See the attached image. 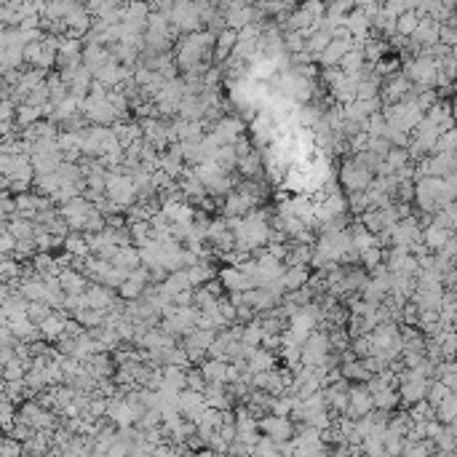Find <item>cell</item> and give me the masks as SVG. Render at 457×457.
I'll return each instance as SVG.
<instances>
[{
  "label": "cell",
  "mask_w": 457,
  "mask_h": 457,
  "mask_svg": "<svg viewBox=\"0 0 457 457\" xmlns=\"http://www.w3.org/2000/svg\"><path fill=\"white\" fill-rule=\"evenodd\" d=\"M219 284L225 291H230V294H246V291H252L254 287V281L241 270V267H225L222 273H219Z\"/></svg>",
  "instance_id": "52a82bcc"
},
{
  "label": "cell",
  "mask_w": 457,
  "mask_h": 457,
  "mask_svg": "<svg viewBox=\"0 0 457 457\" xmlns=\"http://www.w3.org/2000/svg\"><path fill=\"white\" fill-rule=\"evenodd\" d=\"M353 48H356V41H353V38H335L315 62H318L321 67H326V70H335V67H339V62L345 59V54L353 51Z\"/></svg>",
  "instance_id": "5b68a950"
},
{
  "label": "cell",
  "mask_w": 457,
  "mask_h": 457,
  "mask_svg": "<svg viewBox=\"0 0 457 457\" xmlns=\"http://www.w3.org/2000/svg\"><path fill=\"white\" fill-rule=\"evenodd\" d=\"M441 153H457V129H449L438 137V142L433 147V155H441Z\"/></svg>",
  "instance_id": "4316f807"
},
{
  "label": "cell",
  "mask_w": 457,
  "mask_h": 457,
  "mask_svg": "<svg viewBox=\"0 0 457 457\" xmlns=\"http://www.w3.org/2000/svg\"><path fill=\"white\" fill-rule=\"evenodd\" d=\"M452 120L457 123V99H455V104H452Z\"/></svg>",
  "instance_id": "e575fe53"
},
{
  "label": "cell",
  "mask_w": 457,
  "mask_h": 457,
  "mask_svg": "<svg viewBox=\"0 0 457 457\" xmlns=\"http://www.w3.org/2000/svg\"><path fill=\"white\" fill-rule=\"evenodd\" d=\"M238 46V32L236 30H225V32H219L216 35V46H214V59L216 65L219 62H225V59H233V51Z\"/></svg>",
  "instance_id": "9a60e30c"
},
{
  "label": "cell",
  "mask_w": 457,
  "mask_h": 457,
  "mask_svg": "<svg viewBox=\"0 0 457 457\" xmlns=\"http://www.w3.org/2000/svg\"><path fill=\"white\" fill-rule=\"evenodd\" d=\"M311 270L308 267H287V273H284V287L287 291H300V289H305L311 284Z\"/></svg>",
  "instance_id": "ffe728a7"
},
{
  "label": "cell",
  "mask_w": 457,
  "mask_h": 457,
  "mask_svg": "<svg viewBox=\"0 0 457 457\" xmlns=\"http://www.w3.org/2000/svg\"><path fill=\"white\" fill-rule=\"evenodd\" d=\"M185 273H188V278H190V287L192 289L206 287V284H212V278H214V270H212V265L206 263V260H201L198 265L188 267Z\"/></svg>",
  "instance_id": "44dd1931"
},
{
  "label": "cell",
  "mask_w": 457,
  "mask_h": 457,
  "mask_svg": "<svg viewBox=\"0 0 457 457\" xmlns=\"http://www.w3.org/2000/svg\"><path fill=\"white\" fill-rule=\"evenodd\" d=\"M455 233H449V230H444V227H438V225H428L425 230H423V243L428 246V249H436V252H441L447 243H449V238H452Z\"/></svg>",
  "instance_id": "d6986e66"
},
{
  "label": "cell",
  "mask_w": 457,
  "mask_h": 457,
  "mask_svg": "<svg viewBox=\"0 0 457 457\" xmlns=\"http://www.w3.org/2000/svg\"><path fill=\"white\" fill-rule=\"evenodd\" d=\"M67 321H70L67 313L56 311L51 318H46V321L41 324V337H43V339H56V342H59L62 337L67 335Z\"/></svg>",
  "instance_id": "4fadbf2b"
},
{
  "label": "cell",
  "mask_w": 457,
  "mask_h": 457,
  "mask_svg": "<svg viewBox=\"0 0 457 457\" xmlns=\"http://www.w3.org/2000/svg\"><path fill=\"white\" fill-rule=\"evenodd\" d=\"M212 134H214V140L222 147H227V144H236L243 137V120L236 118V115H225V118L214 120V129H212Z\"/></svg>",
  "instance_id": "277c9868"
},
{
  "label": "cell",
  "mask_w": 457,
  "mask_h": 457,
  "mask_svg": "<svg viewBox=\"0 0 457 457\" xmlns=\"http://www.w3.org/2000/svg\"><path fill=\"white\" fill-rule=\"evenodd\" d=\"M65 254H70V257H80V260L91 257V249H89L86 233H72V236H67V238H65Z\"/></svg>",
  "instance_id": "603a6c76"
},
{
  "label": "cell",
  "mask_w": 457,
  "mask_h": 457,
  "mask_svg": "<svg viewBox=\"0 0 457 457\" xmlns=\"http://www.w3.org/2000/svg\"><path fill=\"white\" fill-rule=\"evenodd\" d=\"M203 396H206V404L212 409L230 412V407H233V399H230V393H227V385H209V388L203 390Z\"/></svg>",
  "instance_id": "2e32d148"
},
{
  "label": "cell",
  "mask_w": 457,
  "mask_h": 457,
  "mask_svg": "<svg viewBox=\"0 0 457 457\" xmlns=\"http://www.w3.org/2000/svg\"><path fill=\"white\" fill-rule=\"evenodd\" d=\"M107 198L118 206L120 212L123 209H134L140 203V190L134 185V177L120 168V171H110V182H107Z\"/></svg>",
  "instance_id": "6da1fadb"
},
{
  "label": "cell",
  "mask_w": 457,
  "mask_h": 457,
  "mask_svg": "<svg viewBox=\"0 0 457 457\" xmlns=\"http://www.w3.org/2000/svg\"><path fill=\"white\" fill-rule=\"evenodd\" d=\"M179 118L188 120V123H195V120L206 118V104L201 96H185L182 104H179Z\"/></svg>",
  "instance_id": "e0dca14e"
},
{
  "label": "cell",
  "mask_w": 457,
  "mask_h": 457,
  "mask_svg": "<svg viewBox=\"0 0 457 457\" xmlns=\"http://www.w3.org/2000/svg\"><path fill=\"white\" fill-rule=\"evenodd\" d=\"M329 342H332V350L342 356V350H348V335L342 332V329H329Z\"/></svg>",
  "instance_id": "4dcf8cb0"
},
{
  "label": "cell",
  "mask_w": 457,
  "mask_h": 457,
  "mask_svg": "<svg viewBox=\"0 0 457 457\" xmlns=\"http://www.w3.org/2000/svg\"><path fill=\"white\" fill-rule=\"evenodd\" d=\"M177 401H179V414H182L185 420H190V423H198V417L209 409L206 396H203V393H195V390H182Z\"/></svg>",
  "instance_id": "ba28073f"
},
{
  "label": "cell",
  "mask_w": 457,
  "mask_h": 457,
  "mask_svg": "<svg viewBox=\"0 0 457 457\" xmlns=\"http://www.w3.org/2000/svg\"><path fill=\"white\" fill-rule=\"evenodd\" d=\"M22 455H24V444L14 441L11 436H5V441H3V457H22Z\"/></svg>",
  "instance_id": "d6a6232c"
},
{
  "label": "cell",
  "mask_w": 457,
  "mask_h": 457,
  "mask_svg": "<svg viewBox=\"0 0 457 457\" xmlns=\"http://www.w3.org/2000/svg\"><path fill=\"white\" fill-rule=\"evenodd\" d=\"M436 420L441 425H452L457 420V393H449L438 407H436Z\"/></svg>",
  "instance_id": "cb8c5ba5"
},
{
  "label": "cell",
  "mask_w": 457,
  "mask_h": 457,
  "mask_svg": "<svg viewBox=\"0 0 457 457\" xmlns=\"http://www.w3.org/2000/svg\"><path fill=\"white\" fill-rule=\"evenodd\" d=\"M399 401H401V396H399L396 388H385L380 393H375V409L377 412H393L399 407Z\"/></svg>",
  "instance_id": "484cf974"
},
{
  "label": "cell",
  "mask_w": 457,
  "mask_h": 457,
  "mask_svg": "<svg viewBox=\"0 0 457 457\" xmlns=\"http://www.w3.org/2000/svg\"><path fill=\"white\" fill-rule=\"evenodd\" d=\"M83 366H86L89 375H94L99 383L107 380V377L115 372V361H113L110 353H96V356H91L89 361H83Z\"/></svg>",
  "instance_id": "7c38bea8"
},
{
  "label": "cell",
  "mask_w": 457,
  "mask_h": 457,
  "mask_svg": "<svg viewBox=\"0 0 457 457\" xmlns=\"http://www.w3.org/2000/svg\"><path fill=\"white\" fill-rule=\"evenodd\" d=\"M452 59H455V65H457V46L452 48Z\"/></svg>",
  "instance_id": "d590c367"
},
{
  "label": "cell",
  "mask_w": 457,
  "mask_h": 457,
  "mask_svg": "<svg viewBox=\"0 0 457 457\" xmlns=\"http://www.w3.org/2000/svg\"><path fill=\"white\" fill-rule=\"evenodd\" d=\"M201 375H203V380L209 385H227V369H230V364L227 361H219V359H206L201 366Z\"/></svg>",
  "instance_id": "8fae6325"
},
{
  "label": "cell",
  "mask_w": 457,
  "mask_h": 457,
  "mask_svg": "<svg viewBox=\"0 0 457 457\" xmlns=\"http://www.w3.org/2000/svg\"><path fill=\"white\" fill-rule=\"evenodd\" d=\"M161 294H166L168 300H174V297H177V294H182V291H190V278H188V273H185V270H179V273H171V276H168L166 281H164V284H161Z\"/></svg>",
  "instance_id": "ac0fdd59"
},
{
  "label": "cell",
  "mask_w": 457,
  "mask_h": 457,
  "mask_svg": "<svg viewBox=\"0 0 457 457\" xmlns=\"http://www.w3.org/2000/svg\"><path fill=\"white\" fill-rule=\"evenodd\" d=\"M375 412V396L369 393L366 385H350V409H348V417L350 420H361L366 414Z\"/></svg>",
  "instance_id": "8992f818"
},
{
  "label": "cell",
  "mask_w": 457,
  "mask_h": 457,
  "mask_svg": "<svg viewBox=\"0 0 457 457\" xmlns=\"http://www.w3.org/2000/svg\"><path fill=\"white\" fill-rule=\"evenodd\" d=\"M54 308L48 305V302H30V311H27V315H30V321H35L38 326L46 321V318H51L54 315Z\"/></svg>",
  "instance_id": "f1b7e54d"
},
{
  "label": "cell",
  "mask_w": 457,
  "mask_h": 457,
  "mask_svg": "<svg viewBox=\"0 0 457 457\" xmlns=\"http://www.w3.org/2000/svg\"><path fill=\"white\" fill-rule=\"evenodd\" d=\"M59 284H62V289H65V294H67V297L86 294V291H89V278H86V273H83V270H78V267H67V270H62V273H59Z\"/></svg>",
  "instance_id": "9c48e42d"
},
{
  "label": "cell",
  "mask_w": 457,
  "mask_h": 457,
  "mask_svg": "<svg viewBox=\"0 0 457 457\" xmlns=\"http://www.w3.org/2000/svg\"><path fill=\"white\" fill-rule=\"evenodd\" d=\"M86 297H89V308H91V311L110 313V311H113V305H115L113 289L102 287V284H91V287H89V291H86Z\"/></svg>",
  "instance_id": "30bf717a"
},
{
  "label": "cell",
  "mask_w": 457,
  "mask_h": 457,
  "mask_svg": "<svg viewBox=\"0 0 457 457\" xmlns=\"http://www.w3.org/2000/svg\"><path fill=\"white\" fill-rule=\"evenodd\" d=\"M238 171L246 177V179H257V177H260V171H263V158H260V153H257V150H252L246 158H241Z\"/></svg>",
  "instance_id": "d4e9b609"
},
{
  "label": "cell",
  "mask_w": 457,
  "mask_h": 457,
  "mask_svg": "<svg viewBox=\"0 0 457 457\" xmlns=\"http://www.w3.org/2000/svg\"><path fill=\"white\" fill-rule=\"evenodd\" d=\"M337 182H339V188H345L348 192H366L372 188V182H375V171L366 168L359 158L353 155V158H345V161H342L339 174H337Z\"/></svg>",
  "instance_id": "7a4b0ae2"
},
{
  "label": "cell",
  "mask_w": 457,
  "mask_h": 457,
  "mask_svg": "<svg viewBox=\"0 0 457 457\" xmlns=\"http://www.w3.org/2000/svg\"><path fill=\"white\" fill-rule=\"evenodd\" d=\"M195 457H219L214 452V449H209V447H206V449H201V452H195Z\"/></svg>",
  "instance_id": "836d02e7"
},
{
  "label": "cell",
  "mask_w": 457,
  "mask_h": 457,
  "mask_svg": "<svg viewBox=\"0 0 457 457\" xmlns=\"http://www.w3.org/2000/svg\"><path fill=\"white\" fill-rule=\"evenodd\" d=\"M161 372H164V388L161 390H166V393H182V390H188V369H182V366H164Z\"/></svg>",
  "instance_id": "5bb4252c"
},
{
  "label": "cell",
  "mask_w": 457,
  "mask_h": 457,
  "mask_svg": "<svg viewBox=\"0 0 457 457\" xmlns=\"http://www.w3.org/2000/svg\"><path fill=\"white\" fill-rule=\"evenodd\" d=\"M246 366H249V372L252 375H260V372H273L276 369V353H270V350H265L260 348L252 359L246 361Z\"/></svg>",
  "instance_id": "7402d4cb"
},
{
  "label": "cell",
  "mask_w": 457,
  "mask_h": 457,
  "mask_svg": "<svg viewBox=\"0 0 457 457\" xmlns=\"http://www.w3.org/2000/svg\"><path fill=\"white\" fill-rule=\"evenodd\" d=\"M260 431L263 436L273 438L276 444H289L297 436V423L291 417H276V414H265L260 417Z\"/></svg>",
  "instance_id": "3957f363"
},
{
  "label": "cell",
  "mask_w": 457,
  "mask_h": 457,
  "mask_svg": "<svg viewBox=\"0 0 457 457\" xmlns=\"http://www.w3.org/2000/svg\"><path fill=\"white\" fill-rule=\"evenodd\" d=\"M350 350L356 353V359H369V356H375V348H372V337L364 335V337H353L350 339Z\"/></svg>",
  "instance_id": "83f0119b"
},
{
  "label": "cell",
  "mask_w": 457,
  "mask_h": 457,
  "mask_svg": "<svg viewBox=\"0 0 457 457\" xmlns=\"http://www.w3.org/2000/svg\"><path fill=\"white\" fill-rule=\"evenodd\" d=\"M206 388H209V383L203 380L201 369H195V372H188V390H195V393H203Z\"/></svg>",
  "instance_id": "1f68e13d"
},
{
  "label": "cell",
  "mask_w": 457,
  "mask_h": 457,
  "mask_svg": "<svg viewBox=\"0 0 457 457\" xmlns=\"http://www.w3.org/2000/svg\"><path fill=\"white\" fill-rule=\"evenodd\" d=\"M348 206H350V212H356V214H366V212L372 209V201H369L366 192H350Z\"/></svg>",
  "instance_id": "f546056e"
}]
</instances>
